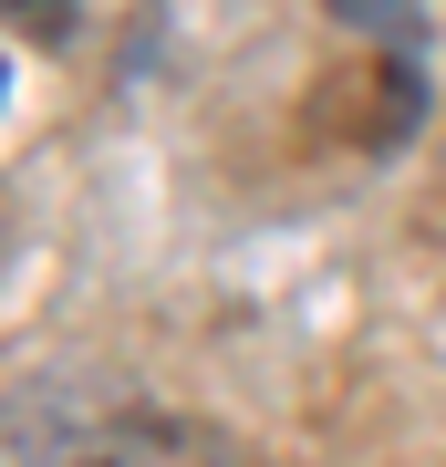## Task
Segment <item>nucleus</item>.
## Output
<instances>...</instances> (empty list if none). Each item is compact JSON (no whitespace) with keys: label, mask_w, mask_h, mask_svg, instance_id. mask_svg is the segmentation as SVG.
<instances>
[{"label":"nucleus","mask_w":446,"mask_h":467,"mask_svg":"<svg viewBox=\"0 0 446 467\" xmlns=\"http://www.w3.org/2000/svg\"><path fill=\"white\" fill-rule=\"evenodd\" d=\"M11 467H260L239 436L208 416H166V405H104V416H63V405L21 395L11 416Z\"/></svg>","instance_id":"nucleus-1"},{"label":"nucleus","mask_w":446,"mask_h":467,"mask_svg":"<svg viewBox=\"0 0 446 467\" xmlns=\"http://www.w3.org/2000/svg\"><path fill=\"white\" fill-rule=\"evenodd\" d=\"M63 21H73V0H11V32L21 42H52Z\"/></svg>","instance_id":"nucleus-2"}]
</instances>
